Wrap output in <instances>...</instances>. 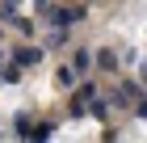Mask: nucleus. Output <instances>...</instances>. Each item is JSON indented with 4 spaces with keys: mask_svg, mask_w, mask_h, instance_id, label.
<instances>
[{
    "mask_svg": "<svg viewBox=\"0 0 147 143\" xmlns=\"http://www.w3.org/2000/svg\"><path fill=\"white\" fill-rule=\"evenodd\" d=\"M34 13H38V21H42L46 30H71V25L88 21L92 9H88V4H46V0H38Z\"/></svg>",
    "mask_w": 147,
    "mask_h": 143,
    "instance_id": "f257e3e1",
    "label": "nucleus"
},
{
    "mask_svg": "<svg viewBox=\"0 0 147 143\" xmlns=\"http://www.w3.org/2000/svg\"><path fill=\"white\" fill-rule=\"evenodd\" d=\"M139 101H147L143 76H135V80H118V84L105 93V105H109V110H122V105H139Z\"/></svg>",
    "mask_w": 147,
    "mask_h": 143,
    "instance_id": "f03ea898",
    "label": "nucleus"
},
{
    "mask_svg": "<svg viewBox=\"0 0 147 143\" xmlns=\"http://www.w3.org/2000/svg\"><path fill=\"white\" fill-rule=\"evenodd\" d=\"M42 59H46V51L38 42H21V46L9 51V67H17V72H30V67H38Z\"/></svg>",
    "mask_w": 147,
    "mask_h": 143,
    "instance_id": "7ed1b4c3",
    "label": "nucleus"
},
{
    "mask_svg": "<svg viewBox=\"0 0 147 143\" xmlns=\"http://www.w3.org/2000/svg\"><path fill=\"white\" fill-rule=\"evenodd\" d=\"M55 135H59V118H34V131L25 143H51Z\"/></svg>",
    "mask_w": 147,
    "mask_h": 143,
    "instance_id": "20e7f679",
    "label": "nucleus"
},
{
    "mask_svg": "<svg viewBox=\"0 0 147 143\" xmlns=\"http://www.w3.org/2000/svg\"><path fill=\"white\" fill-rule=\"evenodd\" d=\"M71 72H76V76L80 80H88L92 76V46H76V51H71Z\"/></svg>",
    "mask_w": 147,
    "mask_h": 143,
    "instance_id": "39448f33",
    "label": "nucleus"
},
{
    "mask_svg": "<svg viewBox=\"0 0 147 143\" xmlns=\"http://www.w3.org/2000/svg\"><path fill=\"white\" fill-rule=\"evenodd\" d=\"M122 55L113 51V46H101V51H92V67H101V72H118Z\"/></svg>",
    "mask_w": 147,
    "mask_h": 143,
    "instance_id": "423d86ee",
    "label": "nucleus"
},
{
    "mask_svg": "<svg viewBox=\"0 0 147 143\" xmlns=\"http://www.w3.org/2000/svg\"><path fill=\"white\" fill-rule=\"evenodd\" d=\"M9 126H13V135H17V139L25 143V139H30V131H34V114H30V110H17Z\"/></svg>",
    "mask_w": 147,
    "mask_h": 143,
    "instance_id": "0eeeda50",
    "label": "nucleus"
},
{
    "mask_svg": "<svg viewBox=\"0 0 147 143\" xmlns=\"http://www.w3.org/2000/svg\"><path fill=\"white\" fill-rule=\"evenodd\" d=\"M71 42V30H46V42H38L42 51H63Z\"/></svg>",
    "mask_w": 147,
    "mask_h": 143,
    "instance_id": "6e6552de",
    "label": "nucleus"
},
{
    "mask_svg": "<svg viewBox=\"0 0 147 143\" xmlns=\"http://www.w3.org/2000/svg\"><path fill=\"white\" fill-rule=\"evenodd\" d=\"M55 84L63 88V93H71V88L80 84V76H76V72H71L67 63H59V67H55Z\"/></svg>",
    "mask_w": 147,
    "mask_h": 143,
    "instance_id": "1a4fd4ad",
    "label": "nucleus"
},
{
    "mask_svg": "<svg viewBox=\"0 0 147 143\" xmlns=\"http://www.w3.org/2000/svg\"><path fill=\"white\" fill-rule=\"evenodd\" d=\"M84 118H92V122H109V118H113V110L105 105V97H97L88 110H84Z\"/></svg>",
    "mask_w": 147,
    "mask_h": 143,
    "instance_id": "9d476101",
    "label": "nucleus"
},
{
    "mask_svg": "<svg viewBox=\"0 0 147 143\" xmlns=\"http://www.w3.org/2000/svg\"><path fill=\"white\" fill-rule=\"evenodd\" d=\"M21 76L25 72H17V67H9V63L0 67V84H21Z\"/></svg>",
    "mask_w": 147,
    "mask_h": 143,
    "instance_id": "9b49d317",
    "label": "nucleus"
},
{
    "mask_svg": "<svg viewBox=\"0 0 147 143\" xmlns=\"http://www.w3.org/2000/svg\"><path fill=\"white\" fill-rule=\"evenodd\" d=\"M17 17H21V9H17V4H0V21H4V25H13Z\"/></svg>",
    "mask_w": 147,
    "mask_h": 143,
    "instance_id": "f8f14e48",
    "label": "nucleus"
},
{
    "mask_svg": "<svg viewBox=\"0 0 147 143\" xmlns=\"http://www.w3.org/2000/svg\"><path fill=\"white\" fill-rule=\"evenodd\" d=\"M13 30L21 34V38H30V34H34V17H17V21H13Z\"/></svg>",
    "mask_w": 147,
    "mask_h": 143,
    "instance_id": "ddd939ff",
    "label": "nucleus"
},
{
    "mask_svg": "<svg viewBox=\"0 0 147 143\" xmlns=\"http://www.w3.org/2000/svg\"><path fill=\"white\" fill-rule=\"evenodd\" d=\"M0 63H4V51H0Z\"/></svg>",
    "mask_w": 147,
    "mask_h": 143,
    "instance_id": "4468645a",
    "label": "nucleus"
}]
</instances>
